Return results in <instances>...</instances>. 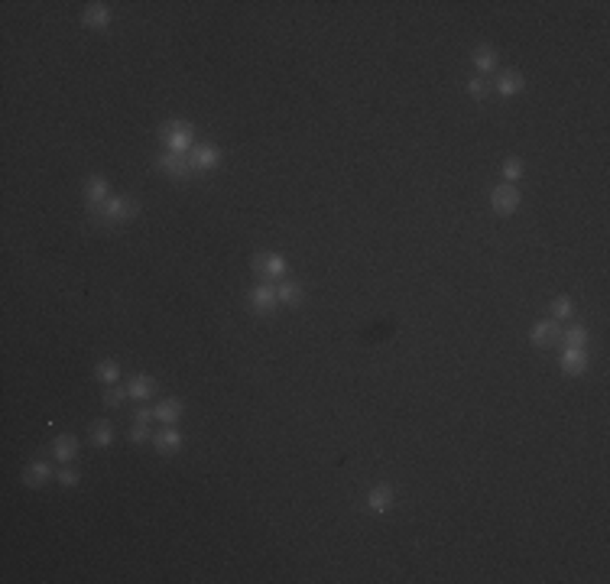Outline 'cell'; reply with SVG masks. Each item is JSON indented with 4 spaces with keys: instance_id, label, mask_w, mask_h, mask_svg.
Masks as SVG:
<instances>
[{
    "instance_id": "cell-29",
    "label": "cell",
    "mask_w": 610,
    "mask_h": 584,
    "mask_svg": "<svg viewBox=\"0 0 610 584\" xmlns=\"http://www.w3.org/2000/svg\"><path fill=\"white\" fill-rule=\"evenodd\" d=\"M153 419H156V416H153V409H147V406H140V409L134 412V422L137 425H150Z\"/></svg>"
},
{
    "instance_id": "cell-3",
    "label": "cell",
    "mask_w": 610,
    "mask_h": 584,
    "mask_svg": "<svg viewBox=\"0 0 610 584\" xmlns=\"http://www.w3.org/2000/svg\"><path fill=\"white\" fill-rule=\"evenodd\" d=\"M250 266H253V273L263 276V279H283L286 276V257H279V253H257L253 260H250Z\"/></svg>"
},
{
    "instance_id": "cell-4",
    "label": "cell",
    "mask_w": 610,
    "mask_h": 584,
    "mask_svg": "<svg viewBox=\"0 0 610 584\" xmlns=\"http://www.w3.org/2000/svg\"><path fill=\"white\" fill-rule=\"evenodd\" d=\"M247 305L253 315H270V312L279 305V292H276V286H253L250 289V296H247Z\"/></svg>"
},
{
    "instance_id": "cell-19",
    "label": "cell",
    "mask_w": 610,
    "mask_h": 584,
    "mask_svg": "<svg viewBox=\"0 0 610 584\" xmlns=\"http://www.w3.org/2000/svg\"><path fill=\"white\" fill-rule=\"evenodd\" d=\"M153 390H156V383H153L150 377H143V373H137V377H130V380H127V393H130L134 399L153 396Z\"/></svg>"
},
{
    "instance_id": "cell-20",
    "label": "cell",
    "mask_w": 610,
    "mask_h": 584,
    "mask_svg": "<svg viewBox=\"0 0 610 584\" xmlns=\"http://www.w3.org/2000/svg\"><path fill=\"white\" fill-rule=\"evenodd\" d=\"M276 292H279V302H283V305H302V302H305V289H302L299 283H279Z\"/></svg>"
},
{
    "instance_id": "cell-10",
    "label": "cell",
    "mask_w": 610,
    "mask_h": 584,
    "mask_svg": "<svg viewBox=\"0 0 610 584\" xmlns=\"http://www.w3.org/2000/svg\"><path fill=\"white\" fill-rule=\"evenodd\" d=\"M81 23H85L88 29H107V23H111V10H107L104 3H88L85 13H81Z\"/></svg>"
},
{
    "instance_id": "cell-30",
    "label": "cell",
    "mask_w": 610,
    "mask_h": 584,
    "mask_svg": "<svg viewBox=\"0 0 610 584\" xmlns=\"http://www.w3.org/2000/svg\"><path fill=\"white\" fill-rule=\"evenodd\" d=\"M130 442H150V429L147 425H134L130 429Z\"/></svg>"
},
{
    "instance_id": "cell-23",
    "label": "cell",
    "mask_w": 610,
    "mask_h": 584,
    "mask_svg": "<svg viewBox=\"0 0 610 584\" xmlns=\"http://www.w3.org/2000/svg\"><path fill=\"white\" fill-rule=\"evenodd\" d=\"M561 338H565V344H568V348H585V344H587V328H585V325H572V328H568Z\"/></svg>"
},
{
    "instance_id": "cell-11",
    "label": "cell",
    "mask_w": 610,
    "mask_h": 584,
    "mask_svg": "<svg viewBox=\"0 0 610 584\" xmlns=\"http://www.w3.org/2000/svg\"><path fill=\"white\" fill-rule=\"evenodd\" d=\"M85 195H88V205H91V208H101L104 201L111 199V195H107V179H104V175H91L85 182Z\"/></svg>"
},
{
    "instance_id": "cell-15",
    "label": "cell",
    "mask_w": 610,
    "mask_h": 584,
    "mask_svg": "<svg viewBox=\"0 0 610 584\" xmlns=\"http://www.w3.org/2000/svg\"><path fill=\"white\" fill-rule=\"evenodd\" d=\"M49 477H52V468H49V461H33L29 468L23 471V481L29 487H42V484H49Z\"/></svg>"
},
{
    "instance_id": "cell-7",
    "label": "cell",
    "mask_w": 610,
    "mask_h": 584,
    "mask_svg": "<svg viewBox=\"0 0 610 584\" xmlns=\"http://www.w3.org/2000/svg\"><path fill=\"white\" fill-rule=\"evenodd\" d=\"M188 162H192V169H195V173H212L214 166L221 162V149L214 147V143H201V147L192 149Z\"/></svg>"
},
{
    "instance_id": "cell-17",
    "label": "cell",
    "mask_w": 610,
    "mask_h": 584,
    "mask_svg": "<svg viewBox=\"0 0 610 584\" xmlns=\"http://www.w3.org/2000/svg\"><path fill=\"white\" fill-rule=\"evenodd\" d=\"M474 65H477L481 78L490 75L497 68V49H494V46H477V49H474Z\"/></svg>"
},
{
    "instance_id": "cell-22",
    "label": "cell",
    "mask_w": 610,
    "mask_h": 584,
    "mask_svg": "<svg viewBox=\"0 0 610 584\" xmlns=\"http://www.w3.org/2000/svg\"><path fill=\"white\" fill-rule=\"evenodd\" d=\"M91 442L98 448H107L114 442V429L111 422H94V429H91Z\"/></svg>"
},
{
    "instance_id": "cell-16",
    "label": "cell",
    "mask_w": 610,
    "mask_h": 584,
    "mask_svg": "<svg viewBox=\"0 0 610 584\" xmlns=\"http://www.w3.org/2000/svg\"><path fill=\"white\" fill-rule=\"evenodd\" d=\"M52 455L59 461H72L78 455V438L75 435H55L52 438Z\"/></svg>"
},
{
    "instance_id": "cell-18",
    "label": "cell",
    "mask_w": 610,
    "mask_h": 584,
    "mask_svg": "<svg viewBox=\"0 0 610 584\" xmlns=\"http://www.w3.org/2000/svg\"><path fill=\"white\" fill-rule=\"evenodd\" d=\"M153 416H156V422H166V425H173L179 416H182V403L179 399H162L160 406L153 409Z\"/></svg>"
},
{
    "instance_id": "cell-1",
    "label": "cell",
    "mask_w": 610,
    "mask_h": 584,
    "mask_svg": "<svg viewBox=\"0 0 610 584\" xmlns=\"http://www.w3.org/2000/svg\"><path fill=\"white\" fill-rule=\"evenodd\" d=\"M160 140L166 143V153H179L186 156L188 149H195V130L186 120H169L160 127Z\"/></svg>"
},
{
    "instance_id": "cell-26",
    "label": "cell",
    "mask_w": 610,
    "mask_h": 584,
    "mask_svg": "<svg viewBox=\"0 0 610 584\" xmlns=\"http://www.w3.org/2000/svg\"><path fill=\"white\" fill-rule=\"evenodd\" d=\"M127 396H130L127 390H120V386H111V390L104 393V406H107V409H117V406H124Z\"/></svg>"
},
{
    "instance_id": "cell-27",
    "label": "cell",
    "mask_w": 610,
    "mask_h": 584,
    "mask_svg": "<svg viewBox=\"0 0 610 584\" xmlns=\"http://www.w3.org/2000/svg\"><path fill=\"white\" fill-rule=\"evenodd\" d=\"M487 91H490V85H487V78H481V75L468 81V94H471V98L484 101V98H487Z\"/></svg>"
},
{
    "instance_id": "cell-8",
    "label": "cell",
    "mask_w": 610,
    "mask_h": 584,
    "mask_svg": "<svg viewBox=\"0 0 610 584\" xmlns=\"http://www.w3.org/2000/svg\"><path fill=\"white\" fill-rule=\"evenodd\" d=\"M561 341V325L559 322H539L533 328V344L539 348H555Z\"/></svg>"
},
{
    "instance_id": "cell-5",
    "label": "cell",
    "mask_w": 610,
    "mask_h": 584,
    "mask_svg": "<svg viewBox=\"0 0 610 584\" xmlns=\"http://www.w3.org/2000/svg\"><path fill=\"white\" fill-rule=\"evenodd\" d=\"M490 205H494V212L497 214H513L520 208V188L510 186V182H503L490 192Z\"/></svg>"
},
{
    "instance_id": "cell-13",
    "label": "cell",
    "mask_w": 610,
    "mask_h": 584,
    "mask_svg": "<svg viewBox=\"0 0 610 584\" xmlns=\"http://www.w3.org/2000/svg\"><path fill=\"white\" fill-rule=\"evenodd\" d=\"M585 367H587V351L585 348H565V354H561V370L578 377V373H585Z\"/></svg>"
},
{
    "instance_id": "cell-28",
    "label": "cell",
    "mask_w": 610,
    "mask_h": 584,
    "mask_svg": "<svg viewBox=\"0 0 610 584\" xmlns=\"http://www.w3.org/2000/svg\"><path fill=\"white\" fill-rule=\"evenodd\" d=\"M59 484H62V487H75L78 484V471H75V468H62V471H59Z\"/></svg>"
},
{
    "instance_id": "cell-25",
    "label": "cell",
    "mask_w": 610,
    "mask_h": 584,
    "mask_svg": "<svg viewBox=\"0 0 610 584\" xmlns=\"http://www.w3.org/2000/svg\"><path fill=\"white\" fill-rule=\"evenodd\" d=\"M503 175H507V182H510V186H516V179L523 175V160L510 156V160L503 162Z\"/></svg>"
},
{
    "instance_id": "cell-24",
    "label": "cell",
    "mask_w": 610,
    "mask_h": 584,
    "mask_svg": "<svg viewBox=\"0 0 610 584\" xmlns=\"http://www.w3.org/2000/svg\"><path fill=\"white\" fill-rule=\"evenodd\" d=\"M572 312H574L572 299H565V296L552 299V318H572Z\"/></svg>"
},
{
    "instance_id": "cell-9",
    "label": "cell",
    "mask_w": 610,
    "mask_h": 584,
    "mask_svg": "<svg viewBox=\"0 0 610 584\" xmlns=\"http://www.w3.org/2000/svg\"><path fill=\"white\" fill-rule=\"evenodd\" d=\"M153 445H156L160 455H175V451L182 448V435H179V429H173V425H162L160 432L153 435Z\"/></svg>"
},
{
    "instance_id": "cell-21",
    "label": "cell",
    "mask_w": 610,
    "mask_h": 584,
    "mask_svg": "<svg viewBox=\"0 0 610 584\" xmlns=\"http://www.w3.org/2000/svg\"><path fill=\"white\" fill-rule=\"evenodd\" d=\"M94 377H98L101 383H117V377H120V364L117 361H101L94 367Z\"/></svg>"
},
{
    "instance_id": "cell-14",
    "label": "cell",
    "mask_w": 610,
    "mask_h": 584,
    "mask_svg": "<svg viewBox=\"0 0 610 584\" xmlns=\"http://www.w3.org/2000/svg\"><path fill=\"white\" fill-rule=\"evenodd\" d=\"M526 88V78L520 72H503L497 78V94H503V98H513V94H520V91H523Z\"/></svg>"
},
{
    "instance_id": "cell-2",
    "label": "cell",
    "mask_w": 610,
    "mask_h": 584,
    "mask_svg": "<svg viewBox=\"0 0 610 584\" xmlns=\"http://www.w3.org/2000/svg\"><path fill=\"white\" fill-rule=\"evenodd\" d=\"M98 212V221L101 224H117V221H130L134 214L140 212V205L134 199H120V195H111V199L104 201L101 208H94Z\"/></svg>"
},
{
    "instance_id": "cell-6",
    "label": "cell",
    "mask_w": 610,
    "mask_h": 584,
    "mask_svg": "<svg viewBox=\"0 0 610 584\" xmlns=\"http://www.w3.org/2000/svg\"><path fill=\"white\" fill-rule=\"evenodd\" d=\"M156 169L166 173L169 179H188V175L195 173V169H192V162H188L186 156H179V153H162L160 160H156Z\"/></svg>"
},
{
    "instance_id": "cell-12",
    "label": "cell",
    "mask_w": 610,
    "mask_h": 584,
    "mask_svg": "<svg viewBox=\"0 0 610 584\" xmlns=\"http://www.w3.org/2000/svg\"><path fill=\"white\" fill-rule=\"evenodd\" d=\"M367 507L374 513H386L393 510V487L390 484H377L370 494H367Z\"/></svg>"
}]
</instances>
